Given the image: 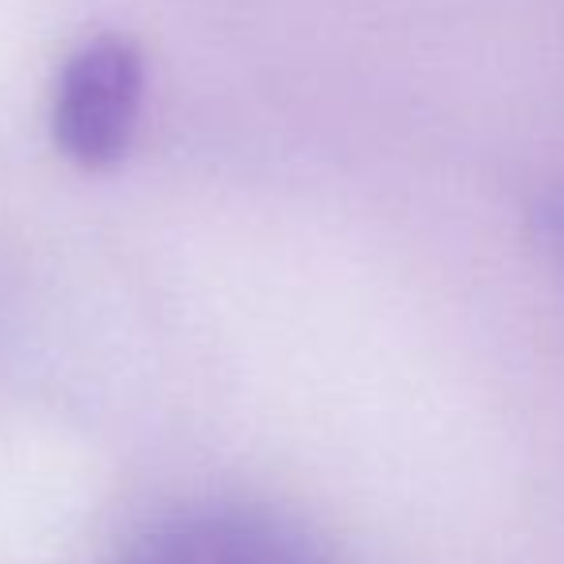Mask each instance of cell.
Returning a JSON list of instances; mask_svg holds the SVG:
<instances>
[{"instance_id": "1", "label": "cell", "mask_w": 564, "mask_h": 564, "mask_svg": "<svg viewBox=\"0 0 564 564\" xmlns=\"http://www.w3.org/2000/svg\"><path fill=\"white\" fill-rule=\"evenodd\" d=\"M148 66L128 35H94L63 58L51 94L55 148L82 171H109L140 128Z\"/></svg>"}, {"instance_id": "2", "label": "cell", "mask_w": 564, "mask_h": 564, "mask_svg": "<svg viewBox=\"0 0 564 564\" xmlns=\"http://www.w3.org/2000/svg\"><path fill=\"white\" fill-rule=\"evenodd\" d=\"M132 564H314L291 530L256 510H194L159 525Z\"/></svg>"}]
</instances>
